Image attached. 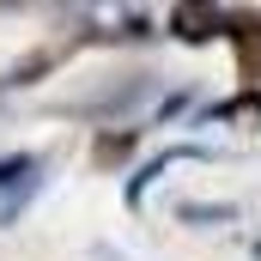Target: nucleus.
Listing matches in <instances>:
<instances>
[{"label": "nucleus", "mask_w": 261, "mask_h": 261, "mask_svg": "<svg viewBox=\"0 0 261 261\" xmlns=\"http://www.w3.org/2000/svg\"><path fill=\"white\" fill-rule=\"evenodd\" d=\"M37 182H43V158H6L0 164V225L24 213V200L37 195Z\"/></svg>", "instance_id": "f257e3e1"}, {"label": "nucleus", "mask_w": 261, "mask_h": 261, "mask_svg": "<svg viewBox=\"0 0 261 261\" xmlns=\"http://www.w3.org/2000/svg\"><path fill=\"white\" fill-rule=\"evenodd\" d=\"M170 31H176L182 43H206V37L219 31V6H213V0H176Z\"/></svg>", "instance_id": "f03ea898"}, {"label": "nucleus", "mask_w": 261, "mask_h": 261, "mask_svg": "<svg viewBox=\"0 0 261 261\" xmlns=\"http://www.w3.org/2000/svg\"><path fill=\"white\" fill-rule=\"evenodd\" d=\"M231 37H237V67H243V79H261V18L243 12V18L231 24Z\"/></svg>", "instance_id": "7ed1b4c3"}, {"label": "nucleus", "mask_w": 261, "mask_h": 261, "mask_svg": "<svg viewBox=\"0 0 261 261\" xmlns=\"http://www.w3.org/2000/svg\"><path fill=\"white\" fill-rule=\"evenodd\" d=\"M255 116H261V91H249V97H237V103L219 110V122H255Z\"/></svg>", "instance_id": "20e7f679"}, {"label": "nucleus", "mask_w": 261, "mask_h": 261, "mask_svg": "<svg viewBox=\"0 0 261 261\" xmlns=\"http://www.w3.org/2000/svg\"><path fill=\"white\" fill-rule=\"evenodd\" d=\"M255 261H261V243H255Z\"/></svg>", "instance_id": "39448f33"}]
</instances>
